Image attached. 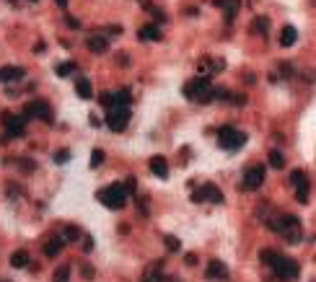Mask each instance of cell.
<instances>
[{
  "label": "cell",
  "mask_w": 316,
  "mask_h": 282,
  "mask_svg": "<svg viewBox=\"0 0 316 282\" xmlns=\"http://www.w3.org/2000/svg\"><path fill=\"white\" fill-rule=\"evenodd\" d=\"M259 256H262V262H264L267 267H272L275 277H277V280H283V282H288V280H296V277H298V272H301V267H298V262H296V259H290V256H285V254L262 251Z\"/></svg>",
  "instance_id": "1"
},
{
  "label": "cell",
  "mask_w": 316,
  "mask_h": 282,
  "mask_svg": "<svg viewBox=\"0 0 316 282\" xmlns=\"http://www.w3.org/2000/svg\"><path fill=\"white\" fill-rule=\"evenodd\" d=\"M267 225H269V231L283 235L288 243H298L301 241V223H298L296 215H277L272 220H267Z\"/></svg>",
  "instance_id": "2"
},
{
  "label": "cell",
  "mask_w": 316,
  "mask_h": 282,
  "mask_svg": "<svg viewBox=\"0 0 316 282\" xmlns=\"http://www.w3.org/2000/svg\"><path fill=\"white\" fill-rule=\"evenodd\" d=\"M96 197H99L101 205H106L109 210H119V207H125V202H127V191L122 184H111L106 189H101Z\"/></svg>",
  "instance_id": "3"
},
{
  "label": "cell",
  "mask_w": 316,
  "mask_h": 282,
  "mask_svg": "<svg viewBox=\"0 0 316 282\" xmlns=\"http://www.w3.org/2000/svg\"><path fill=\"white\" fill-rule=\"evenodd\" d=\"M130 125V106H109V114H106V127L111 132H122L127 130Z\"/></svg>",
  "instance_id": "4"
},
{
  "label": "cell",
  "mask_w": 316,
  "mask_h": 282,
  "mask_svg": "<svg viewBox=\"0 0 316 282\" xmlns=\"http://www.w3.org/2000/svg\"><path fill=\"white\" fill-rule=\"evenodd\" d=\"M244 142H246V135L239 132V130H233V127H223L218 132V145L223 150H239Z\"/></svg>",
  "instance_id": "5"
},
{
  "label": "cell",
  "mask_w": 316,
  "mask_h": 282,
  "mask_svg": "<svg viewBox=\"0 0 316 282\" xmlns=\"http://www.w3.org/2000/svg\"><path fill=\"white\" fill-rule=\"evenodd\" d=\"M24 117L29 119H42V122H52V106L47 101H29L26 109H24Z\"/></svg>",
  "instance_id": "6"
},
{
  "label": "cell",
  "mask_w": 316,
  "mask_h": 282,
  "mask_svg": "<svg viewBox=\"0 0 316 282\" xmlns=\"http://www.w3.org/2000/svg\"><path fill=\"white\" fill-rule=\"evenodd\" d=\"M262 184H264V166H252L249 171L244 174V184H241V189H246V191H257Z\"/></svg>",
  "instance_id": "7"
},
{
  "label": "cell",
  "mask_w": 316,
  "mask_h": 282,
  "mask_svg": "<svg viewBox=\"0 0 316 282\" xmlns=\"http://www.w3.org/2000/svg\"><path fill=\"white\" fill-rule=\"evenodd\" d=\"M215 202V205H220L223 202V194H220V189L215 184H202V189L197 191H192V202Z\"/></svg>",
  "instance_id": "8"
},
{
  "label": "cell",
  "mask_w": 316,
  "mask_h": 282,
  "mask_svg": "<svg viewBox=\"0 0 316 282\" xmlns=\"http://www.w3.org/2000/svg\"><path fill=\"white\" fill-rule=\"evenodd\" d=\"M3 125L8 130V138H18V135H24V117L13 114V111H5V114H3Z\"/></svg>",
  "instance_id": "9"
},
{
  "label": "cell",
  "mask_w": 316,
  "mask_h": 282,
  "mask_svg": "<svg viewBox=\"0 0 316 282\" xmlns=\"http://www.w3.org/2000/svg\"><path fill=\"white\" fill-rule=\"evenodd\" d=\"M210 86H212V81H210L208 75H205V78H195L192 83H187V86H184V96H189V98H197L200 94H205Z\"/></svg>",
  "instance_id": "10"
},
{
  "label": "cell",
  "mask_w": 316,
  "mask_h": 282,
  "mask_svg": "<svg viewBox=\"0 0 316 282\" xmlns=\"http://www.w3.org/2000/svg\"><path fill=\"white\" fill-rule=\"evenodd\" d=\"M24 75V67H0V83H16Z\"/></svg>",
  "instance_id": "11"
},
{
  "label": "cell",
  "mask_w": 316,
  "mask_h": 282,
  "mask_svg": "<svg viewBox=\"0 0 316 282\" xmlns=\"http://www.w3.org/2000/svg\"><path fill=\"white\" fill-rule=\"evenodd\" d=\"M148 166H151L153 176H158V179H166V176H168V163H166L163 155H153Z\"/></svg>",
  "instance_id": "12"
},
{
  "label": "cell",
  "mask_w": 316,
  "mask_h": 282,
  "mask_svg": "<svg viewBox=\"0 0 316 282\" xmlns=\"http://www.w3.org/2000/svg\"><path fill=\"white\" fill-rule=\"evenodd\" d=\"M86 44H88V49H91L94 54H104L109 49V39L106 37H99V34H96V37H88Z\"/></svg>",
  "instance_id": "13"
},
{
  "label": "cell",
  "mask_w": 316,
  "mask_h": 282,
  "mask_svg": "<svg viewBox=\"0 0 316 282\" xmlns=\"http://www.w3.org/2000/svg\"><path fill=\"white\" fill-rule=\"evenodd\" d=\"M138 39L140 42H158L161 39V31H158V26H153V24H145L138 31Z\"/></svg>",
  "instance_id": "14"
},
{
  "label": "cell",
  "mask_w": 316,
  "mask_h": 282,
  "mask_svg": "<svg viewBox=\"0 0 316 282\" xmlns=\"http://www.w3.org/2000/svg\"><path fill=\"white\" fill-rule=\"evenodd\" d=\"M225 275H228V267H225L223 262H218V259L208 264V277H210V280H223Z\"/></svg>",
  "instance_id": "15"
},
{
  "label": "cell",
  "mask_w": 316,
  "mask_h": 282,
  "mask_svg": "<svg viewBox=\"0 0 316 282\" xmlns=\"http://www.w3.org/2000/svg\"><path fill=\"white\" fill-rule=\"evenodd\" d=\"M296 39H298L296 26H285L283 34H280V44H283V47H293V44H296Z\"/></svg>",
  "instance_id": "16"
},
{
  "label": "cell",
  "mask_w": 316,
  "mask_h": 282,
  "mask_svg": "<svg viewBox=\"0 0 316 282\" xmlns=\"http://www.w3.org/2000/svg\"><path fill=\"white\" fill-rule=\"evenodd\" d=\"M62 249H65V241L62 238H52V241H47V246H44V254L52 259V256H57Z\"/></svg>",
  "instance_id": "17"
},
{
  "label": "cell",
  "mask_w": 316,
  "mask_h": 282,
  "mask_svg": "<svg viewBox=\"0 0 316 282\" xmlns=\"http://www.w3.org/2000/svg\"><path fill=\"white\" fill-rule=\"evenodd\" d=\"M75 94L81 96V98H91V81H86V78H81V81L75 83Z\"/></svg>",
  "instance_id": "18"
},
{
  "label": "cell",
  "mask_w": 316,
  "mask_h": 282,
  "mask_svg": "<svg viewBox=\"0 0 316 282\" xmlns=\"http://www.w3.org/2000/svg\"><path fill=\"white\" fill-rule=\"evenodd\" d=\"M10 267H16V269L29 267V254L26 251H16L13 256H10Z\"/></svg>",
  "instance_id": "19"
},
{
  "label": "cell",
  "mask_w": 316,
  "mask_h": 282,
  "mask_svg": "<svg viewBox=\"0 0 316 282\" xmlns=\"http://www.w3.org/2000/svg\"><path fill=\"white\" fill-rule=\"evenodd\" d=\"M296 189H298V191H296L298 202H309V194H311V184H309V179H303V182H301Z\"/></svg>",
  "instance_id": "20"
},
{
  "label": "cell",
  "mask_w": 316,
  "mask_h": 282,
  "mask_svg": "<svg viewBox=\"0 0 316 282\" xmlns=\"http://www.w3.org/2000/svg\"><path fill=\"white\" fill-rule=\"evenodd\" d=\"M60 238H62L65 243H67V241H78V238H81V231H78L75 225H65V231H62Z\"/></svg>",
  "instance_id": "21"
},
{
  "label": "cell",
  "mask_w": 316,
  "mask_h": 282,
  "mask_svg": "<svg viewBox=\"0 0 316 282\" xmlns=\"http://www.w3.org/2000/svg\"><path fill=\"white\" fill-rule=\"evenodd\" d=\"M111 98H114V104H117V106H130V101H132V96H130V91H127V88H122V91H117Z\"/></svg>",
  "instance_id": "22"
},
{
  "label": "cell",
  "mask_w": 316,
  "mask_h": 282,
  "mask_svg": "<svg viewBox=\"0 0 316 282\" xmlns=\"http://www.w3.org/2000/svg\"><path fill=\"white\" fill-rule=\"evenodd\" d=\"M269 166H272V168H283V166H285L283 153H280V150H272V153H269Z\"/></svg>",
  "instance_id": "23"
},
{
  "label": "cell",
  "mask_w": 316,
  "mask_h": 282,
  "mask_svg": "<svg viewBox=\"0 0 316 282\" xmlns=\"http://www.w3.org/2000/svg\"><path fill=\"white\" fill-rule=\"evenodd\" d=\"M158 267H161V264H153V269H151V272L148 275H145L140 282H163V277H161V272H158Z\"/></svg>",
  "instance_id": "24"
},
{
  "label": "cell",
  "mask_w": 316,
  "mask_h": 282,
  "mask_svg": "<svg viewBox=\"0 0 316 282\" xmlns=\"http://www.w3.org/2000/svg\"><path fill=\"white\" fill-rule=\"evenodd\" d=\"M254 31H257V34H267V31H269V21H267L264 16L254 18Z\"/></svg>",
  "instance_id": "25"
},
{
  "label": "cell",
  "mask_w": 316,
  "mask_h": 282,
  "mask_svg": "<svg viewBox=\"0 0 316 282\" xmlns=\"http://www.w3.org/2000/svg\"><path fill=\"white\" fill-rule=\"evenodd\" d=\"M54 73H57V75H70V73H75V62H62V65H57V67H54Z\"/></svg>",
  "instance_id": "26"
},
{
  "label": "cell",
  "mask_w": 316,
  "mask_h": 282,
  "mask_svg": "<svg viewBox=\"0 0 316 282\" xmlns=\"http://www.w3.org/2000/svg\"><path fill=\"white\" fill-rule=\"evenodd\" d=\"M163 243L168 246V251H179V246H182L176 235H163Z\"/></svg>",
  "instance_id": "27"
},
{
  "label": "cell",
  "mask_w": 316,
  "mask_h": 282,
  "mask_svg": "<svg viewBox=\"0 0 316 282\" xmlns=\"http://www.w3.org/2000/svg\"><path fill=\"white\" fill-rule=\"evenodd\" d=\"M101 163H104V153H101L99 148H96V150H91V168H99Z\"/></svg>",
  "instance_id": "28"
},
{
  "label": "cell",
  "mask_w": 316,
  "mask_h": 282,
  "mask_svg": "<svg viewBox=\"0 0 316 282\" xmlns=\"http://www.w3.org/2000/svg\"><path fill=\"white\" fill-rule=\"evenodd\" d=\"M67 277H70V267H60L54 272V282H67Z\"/></svg>",
  "instance_id": "29"
},
{
  "label": "cell",
  "mask_w": 316,
  "mask_h": 282,
  "mask_svg": "<svg viewBox=\"0 0 316 282\" xmlns=\"http://www.w3.org/2000/svg\"><path fill=\"white\" fill-rule=\"evenodd\" d=\"M70 161V150H60V153H54V163L57 166H62V163H67Z\"/></svg>",
  "instance_id": "30"
},
{
  "label": "cell",
  "mask_w": 316,
  "mask_h": 282,
  "mask_svg": "<svg viewBox=\"0 0 316 282\" xmlns=\"http://www.w3.org/2000/svg\"><path fill=\"white\" fill-rule=\"evenodd\" d=\"M135 189H138V179H135V176H130L127 182H125V191H127V194H132Z\"/></svg>",
  "instance_id": "31"
},
{
  "label": "cell",
  "mask_w": 316,
  "mask_h": 282,
  "mask_svg": "<svg viewBox=\"0 0 316 282\" xmlns=\"http://www.w3.org/2000/svg\"><path fill=\"white\" fill-rule=\"evenodd\" d=\"M303 179H306V176H303V171H293V174H290V182H293V187H298V184L303 182Z\"/></svg>",
  "instance_id": "32"
},
{
  "label": "cell",
  "mask_w": 316,
  "mask_h": 282,
  "mask_svg": "<svg viewBox=\"0 0 316 282\" xmlns=\"http://www.w3.org/2000/svg\"><path fill=\"white\" fill-rule=\"evenodd\" d=\"M101 106H114V98H111V94H101Z\"/></svg>",
  "instance_id": "33"
},
{
  "label": "cell",
  "mask_w": 316,
  "mask_h": 282,
  "mask_svg": "<svg viewBox=\"0 0 316 282\" xmlns=\"http://www.w3.org/2000/svg\"><path fill=\"white\" fill-rule=\"evenodd\" d=\"M83 251H86V254L94 251V238H91V235H86V238H83Z\"/></svg>",
  "instance_id": "34"
},
{
  "label": "cell",
  "mask_w": 316,
  "mask_h": 282,
  "mask_svg": "<svg viewBox=\"0 0 316 282\" xmlns=\"http://www.w3.org/2000/svg\"><path fill=\"white\" fill-rule=\"evenodd\" d=\"M81 272H83V277H86V280H94V267H91V264H83Z\"/></svg>",
  "instance_id": "35"
},
{
  "label": "cell",
  "mask_w": 316,
  "mask_h": 282,
  "mask_svg": "<svg viewBox=\"0 0 316 282\" xmlns=\"http://www.w3.org/2000/svg\"><path fill=\"white\" fill-rule=\"evenodd\" d=\"M117 65H122V67H130V57H127V54H117Z\"/></svg>",
  "instance_id": "36"
},
{
  "label": "cell",
  "mask_w": 316,
  "mask_h": 282,
  "mask_svg": "<svg viewBox=\"0 0 316 282\" xmlns=\"http://www.w3.org/2000/svg\"><path fill=\"white\" fill-rule=\"evenodd\" d=\"M65 21H67V26H70V29H81V21H75L73 16H65Z\"/></svg>",
  "instance_id": "37"
},
{
  "label": "cell",
  "mask_w": 316,
  "mask_h": 282,
  "mask_svg": "<svg viewBox=\"0 0 316 282\" xmlns=\"http://www.w3.org/2000/svg\"><path fill=\"white\" fill-rule=\"evenodd\" d=\"M184 262H187L189 267H195V264H197V256H195V254H187V256H184Z\"/></svg>",
  "instance_id": "38"
},
{
  "label": "cell",
  "mask_w": 316,
  "mask_h": 282,
  "mask_svg": "<svg viewBox=\"0 0 316 282\" xmlns=\"http://www.w3.org/2000/svg\"><path fill=\"white\" fill-rule=\"evenodd\" d=\"M44 49H47V44H44V42H39V44H34V52H44Z\"/></svg>",
  "instance_id": "39"
},
{
  "label": "cell",
  "mask_w": 316,
  "mask_h": 282,
  "mask_svg": "<svg viewBox=\"0 0 316 282\" xmlns=\"http://www.w3.org/2000/svg\"><path fill=\"white\" fill-rule=\"evenodd\" d=\"M54 3H57L60 8H67V0H54Z\"/></svg>",
  "instance_id": "40"
},
{
  "label": "cell",
  "mask_w": 316,
  "mask_h": 282,
  "mask_svg": "<svg viewBox=\"0 0 316 282\" xmlns=\"http://www.w3.org/2000/svg\"><path fill=\"white\" fill-rule=\"evenodd\" d=\"M31 3H37V0H31Z\"/></svg>",
  "instance_id": "41"
}]
</instances>
